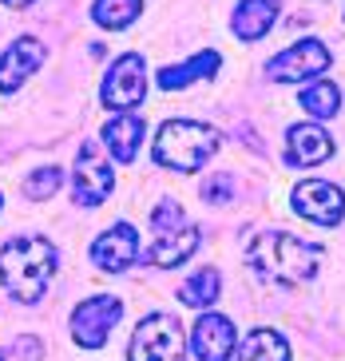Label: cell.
Masks as SVG:
<instances>
[{
  "label": "cell",
  "mask_w": 345,
  "mask_h": 361,
  "mask_svg": "<svg viewBox=\"0 0 345 361\" xmlns=\"http://www.w3.org/2000/svg\"><path fill=\"white\" fill-rule=\"evenodd\" d=\"M242 255H246V266H250L262 282L282 286V290H293V286H302V282H310L317 274V266H322V246L302 243V238H293L286 231H258L246 243Z\"/></svg>",
  "instance_id": "cell-1"
},
{
  "label": "cell",
  "mask_w": 345,
  "mask_h": 361,
  "mask_svg": "<svg viewBox=\"0 0 345 361\" xmlns=\"http://www.w3.org/2000/svg\"><path fill=\"white\" fill-rule=\"evenodd\" d=\"M56 274V246L44 234H16L0 250V282L16 302L32 306L48 290V278Z\"/></svg>",
  "instance_id": "cell-2"
},
{
  "label": "cell",
  "mask_w": 345,
  "mask_h": 361,
  "mask_svg": "<svg viewBox=\"0 0 345 361\" xmlns=\"http://www.w3.org/2000/svg\"><path fill=\"white\" fill-rule=\"evenodd\" d=\"M219 151V131L195 119H167L155 135V163L171 171H199Z\"/></svg>",
  "instance_id": "cell-3"
},
{
  "label": "cell",
  "mask_w": 345,
  "mask_h": 361,
  "mask_svg": "<svg viewBox=\"0 0 345 361\" xmlns=\"http://www.w3.org/2000/svg\"><path fill=\"white\" fill-rule=\"evenodd\" d=\"M127 361H183V326L171 314H147L131 334Z\"/></svg>",
  "instance_id": "cell-4"
},
{
  "label": "cell",
  "mask_w": 345,
  "mask_h": 361,
  "mask_svg": "<svg viewBox=\"0 0 345 361\" xmlns=\"http://www.w3.org/2000/svg\"><path fill=\"white\" fill-rule=\"evenodd\" d=\"M147 96V64L139 52H127L119 56L111 68H107L104 75V87H99V99H104V107H111V111H131V107H139Z\"/></svg>",
  "instance_id": "cell-5"
},
{
  "label": "cell",
  "mask_w": 345,
  "mask_h": 361,
  "mask_svg": "<svg viewBox=\"0 0 345 361\" xmlns=\"http://www.w3.org/2000/svg\"><path fill=\"white\" fill-rule=\"evenodd\" d=\"M329 64H334V56H329V48L322 40H298L266 64V75L278 80V84H302V80L329 72Z\"/></svg>",
  "instance_id": "cell-6"
},
{
  "label": "cell",
  "mask_w": 345,
  "mask_h": 361,
  "mask_svg": "<svg viewBox=\"0 0 345 361\" xmlns=\"http://www.w3.org/2000/svg\"><path fill=\"white\" fill-rule=\"evenodd\" d=\"M119 314H123V302L111 294H95L87 298V302H80L72 314V334L75 341L84 345V350H99L107 338H111L115 322H119Z\"/></svg>",
  "instance_id": "cell-7"
},
{
  "label": "cell",
  "mask_w": 345,
  "mask_h": 361,
  "mask_svg": "<svg viewBox=\"0 0 345 361\" xmlns=\"http://www.w3.org/2000/svg\"><path fill=\"white\" fill-rule=\"evenodd\" d=\"M293 211L317 226H337L345 219V195L325 179H305L293 187Z\"/></svg>",
  "instance_id": "cell-8"
},
{
  "label": "cell",
  "mask_w": 345,
  "mask_h": 361,
  "mask_svg": "<svg viewBox=\"0 0 345 361\" xmlns=\"http://www.w3.org/2000/svg\"><path fill=\"white\" fill-rule=\"evenodd\" d=\"M72 183H75V202H84V207H99V202L111 195L115 175H111V167L95 155V143H84V147H80Z\"/></svg>",
  "instance_id": "cell-9"
},
{
  "label": "cell",
  "mask_w": 345,
  "mask_h": 361,
  "mask_svg": "<svg viewBox=\"0 0 345 361\" xmlns=\"http://www.w3.org/2000/svg\"><path fill=\"white\" fill-rule=\"evenodd\" d=\"M234 341H238V334L222 314H202L190 329V350L199 361H226L234 353Z\"/></svg>",
  "instance_id": "cell-10"
},
{
  "label": "cell",
  "mask_w": 345,
  "mask_h": 361,
  "mask_svg": "<svg viewBox=\"0 0 345 361\" xmlns=\"http://www.w3.org/2000/svg\"><path fill=\"white\" fill-rule=\"evenodd\" d=\"M135 255H139V234L127 223L107 226V231L92 243V262L99 266V270H111V274L127 270V266L135 262Z\"/></svg>",
  "instance_id": "cell-11"
},
{
  "label": "cell",
  "mask_w": 345,
  "mask_h": 361,
  "mask_svg": "<svg viewBox=\"0 0 345 361\" xmlns=\"http://www.w3.org/2000/svg\"><path fill=\"white\" fill-rule=\"evenodd\" d=\"M44 60H48V48L36 36H20L16 44H8V52L0 56V92H16Z\"/></svg>",
  "instance_id": "cell-12"
},
{
  "label": "cell",
  "mask_w": 345,
  "mask_h": 361,
  "mask_svg": "<svg viewBox=\"0 0 345 361\" xmlns=\"http://www.w3.org/2000/svg\"><path fill=\"white\" fill-rule=\"evenodd\" d=\"M199 250V226H171V231H155V243L143 250V262L151 266H178Z\"/></svg>",
  "instance_id": "cell-13"
},
{
  "label": "cell",
  "mask_w": 345,
  "mask_h": 361,
  "mask_svg": "<svg viewBox=\"0 0 345 361\" xmlns=\"http://www.w3.org/2000/svg\"><path fill=\"white\" fill-rule=\"evenodd\" d=\"M334 155V139L325 135L317 123H298L286 135V163L290 167H314Z\"/></svg>",
  "instance_id": "cell-14"
},
{
  "label": "cell",
  "mask_w": 345,
  "mask_h": 361,
  "mask_svg": "<svg viewBox=\"0 0 345 361\" xmlns=\"http://www.w3.org/2000/svg\"><path fill=\"white\" fill-rule=\"evenodd\" d=\"M274 20H278V0H242L234 8V16H230V28H234L238 40L254 44L270 32Z\"/></svg>",
  "instance_id": "cell-15"
},
{
  "label": "cell",
  "mask_w": 345,
  "mask_h": 361,
  "mask_svg": "<svg viewBox=\"0 0 345 361\" xmlns=\"http://www.w3.org/2000/svg\"><path fill=\"white\" fill-rule=\"evenodd\" d=\"M143 135H147L143 119L131 116V111H123V116L107 119V128H104V143H107V151H111L119 163H135Z\"/></svg>",
  "instance_id": "cell-16"
},
{
  "label": "cell",
  "mask_w": 345,
  "mask_h": 361,
  "mask_svg": "<svg viewBox=\"0 0 345 361\" xmlns=\"http://www.w3.org/2000/svg\"><path fill=\"white\" fill-rule=\"evenodd\" d=\"M219 64H222V56L214 52V48H207V52L190 56L187 64L163 68V72H159V87H163V92H183V87H190L195 80H210V75L219 72Z\"/></svg>",
  "instance_id": "cell-17"
},
{
  "label": "cell",
  "mask_w": 345,
  "mask_h": 361,
  "mask_svg": "<svg viewBox=\"0 0 345 361\" xmlns=\"http://www.w3.org/2000/svg\"><path fill=\"white\" fill-rule=\"evenodd\" d=\"M238 361H290V345L278 329H250L238 345Z\"/></svg>",
  "instance_id": "cell-18"
},
{
  "label": "cell",
  "mask_w": 345,
  "mask_h": 361,
  "mask_svg": "<svg viewBox=\"0 0 345 361\" xmlns=\"http://www.w3.org/2000/svg\"><path fill=\"white\" fill-rule=\"evenodd\" d=\"M219 290H222L219 270H214V266H202L199 274L187 278V282L178 286V302H183V306H190V310H207V306H214V302H219Z\"/></svg>",
  "instance_id": "cell-19"
},
{
  "label": "cell",
  "mask_w": 345,
  "mask_h": 361,
  "mask_svg": "<svg viewBox=\"0 0 345 361\" xmlns=\"http://www.w3.org/2000/svg\"><path fill=\"white\" fill-rule=\"evenodd\" d=\"M139 12H143V0H95L92 4V20L99 24V28L119 32V28H127V24L135 20Z\"/></svg>",
  "instance_id": "cell-20"
},
{
  "label": "cell",
  "mask_w": 345,
  "mask_h": 361,
  "mask_svg": "<svg viewBox=\"0 0 345 361\" xmlns=\"http://www.w3.org/2000/svg\"><path fill=\"white\" fill-rule=\"evenodd\" d=\"M302 111H310L314 119H334L337 116V107H341V92H337L329 80H317V84H310L302 92Z\"/></svg>",
  "instance_id": "cell-21"
},
{
  "label": "cell",
  "mask_w": 345,
  "mask_h": 361,
  "mask_svg": "<svg viewBox=\"0 0 345 361\" xmlns=\"http://www.w3.org/2000/svg\"><path fill=\"white\" fill-rule=\"evenodd\" d=\"M60 183H63L60 167H36L28 179H24V195H28V199H52V195L60 191Z\"/></svg>",
  "instance_id": "cell-22"
},
{
  "label": "cell",
  "mask_w": 345,
  "mask_h": 361,
  "mask_svg": "<svg viewBox=\"0 0 345 361\" xmlns=\"http://www.w3.org/2000/svg\"><path fill=\"white\" fill-rule=\"evenodd\" d=\"M230 191H234V179H230L226 171H222V175H210V179L202 183V199H210V202H226Z\"/></svg>",
  "instance_id": "cell-23"
},
{
  "label": "cell",
  "mask_w": 345,
  "mask_h": 361,
  "mask_svg": "<svg viewBox=\"0 0 345 361\" xmlns=\"http://www.w3.org/2000/svg\"><path fill=\"white\" fill-rule=\"evenodd\" d=\"M4 4H8V8H28L32 0H4Z\"/></svg>",
  "instance_id": "cell-24"
}]
</instances>
